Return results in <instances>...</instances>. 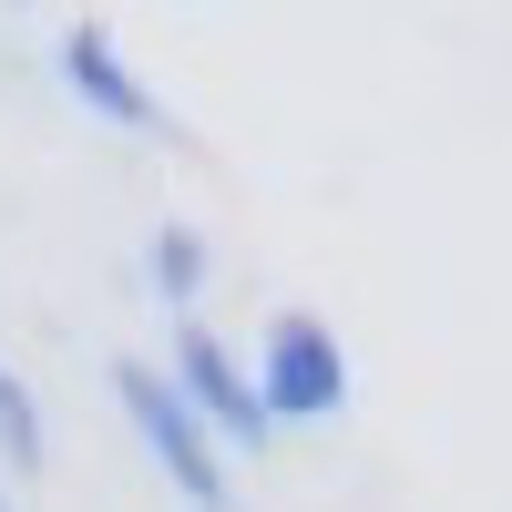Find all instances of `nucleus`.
Returning <instances> with one entry per match:
<instances>
[{
    "label": "nucleus",
    "instance_id": "obj_7",
    "mask_svg": "<svg viewBox=\"0 0 512 512\" xmlns=\"http://www.w3.org/2000/svg\"><path fill=\"white\" fill-rule=\"evenodd\" d=\"M0 512H11V502H0Z\"/></svg>",
    "mask_w": 512,
    "mask_h": 512
},
{
    "label": "nucleus",
    "instance_id": "obj_3",
    "mask_svg": "<svg viewBox=\"0 0 512 512\" xmlns=\"http://www.w3.org/2000/svg\"><path fill=\"white\" fill-rule=\"evenodd\" d=\"M175 390H185V410H195V420H216L226 441H246V451L267 441V410H256L246 369L226 359V338H216V328H195V318L175 328Z\"/></svg>",
    "mask_w": 512,
    "mask_h": 512
},
{
    "label": "nucleus",
    "instance_id": "obj_5",
    "mask_svg": "<svg viewBox=\"0 0 512 512\" xmlns=\"http://www.w3.org/2000/svg\"><path fill=\"white\" fill-rule=\"evenodd\" d=\"M144 267H154V287L175 297V308H195V287H205V246H195V226H164V236L144 246Z\"/></svg>",
    "mask_w": 512,
    "mask_h": 512
},
{
    "label": "nucleus",
    "instance_id": "obj_4",
    "mask_svg": "<svg viewBox=\"0 0 512 512\" xmlns=\"http://www.w3.org/2000/svg\"><path fill=\"white\" fill-rule=\"evenodd\" d=\"M62 72H72V93L93 103L103 123H134V134L154 123V93L134 82V62L113 52V31H93V21H82V31H62Z\"/></svg>",
    "mask_w": 512,
    "mask_h": 512
},
{
    "label": "nucleus",
    "instance_id": "obj_2",
    "mask_svg": "<svg viewBox=\"0 0 512 512\" xmlns=\"http://www.w3.org/2000/svg\"><path fill=\"white\" fill-rule=\"evenodd\" d=\"M256 410H267V431H277V420H338V410H349V359H338V338H328L308 308H287V318L267 328Z\"/></svg>",
    "mask_w": 512,
    "mask_h": 512
},
{
    "label": "nucleus",
    "instance_id": "obj_1",
    "mask_svg": "<svg viewBox=\"0 0 512 512\" xmlns=\"http://www.w3.org/2000/svg\"><path fill=\"white\" fill-rule=\"evenodd\" d=\"M113 390H123V410H134V431H144V451L175 472V492L195 502V512H236L226 502V461H216V441H205V420L185 410V390L164 369H144V359H123L113 369Z\"/></svg>",
    "mask_w": 512,
    "mask_h": 512
},
{
    "label": "nucleus",
    "instance_id": "obj_6",
    "mask_svg": "<svg viewBox=\"0 0 512 512\" xmlns=\"http://www.w3.org/2000/svg\"><path fill=\"white\" fill-rule=\"evenodd\" d=\"M0 441H11V461H21V472L41 461V420H31V390H21L11 369H0Z\"/></svg>",
    "mask_w": 512,
    "mask_h": 512
}]
</instances>
